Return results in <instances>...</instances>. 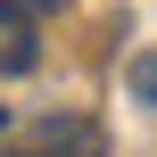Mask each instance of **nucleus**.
Instances as JSON below:
<instances>
[{
    "label": "nucleus",
    "mask_w": 157,
    "mask_h": 157,
    "mask_svg": "<svg viewBox=\"0 0 157 157\" xmlns=\"http://www.w3.org/2000/svg\"><path fill=\"white\" fill-rule=\"evenodd\" d=\"M33 66H41V33L25 0H0V75H33Z\"/></svg>",
    "instance_id": "f257e3e1"
},
{
    "label": "nucleus",
    "mask_w": 157,
    "mask_h": 157,
    "mask_svg": "<svg viewBox=\"0 0 157 157\" xmlns=\"http://www.w3.org/2000/svg\"><path fill=\"white\" fill-rule=\"evenodd\" d=\"M132 91H141V99L157 108V58H132Z\"/></svg>",
    "instance_id": "f03ea898"
}]
</instances>
